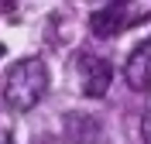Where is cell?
Returning a JSON list of instances; mask_svg holds the SVG:
<instances>
[{
    "label": "cell",
    "mask_w": 151,
    "mask_h": 144,
    "mask_svg": "<svg viewBox=\"0 0 151 144\" xmlns=\"http://www.w3.org/2000/svg\"><path fill=\"white\" fill-rule=\"evenodd\" d=\"M4 52H7V48H4V45H0V55H4Z\"/></svg>",
    "instance_id": "7"
},
{
    "label": "cell",
    "mask_w": 151,
    "mask_h": 144,
    "mask_svg": "<svg viewBox=\"0 0 151 144\" xmlns=\"http://www.w3.org/2000/svg\"><path fill=\"white\" fill-rule=\"evenodd\" d=\"M0 144H14V134H10V130H4V127H0Z\"/></svg>",
    "instance_id": "6"
},
{
    "label": "cell",
    "mask_w": 151,
    "mask_h": 144,
    "mask_svg": "<svg viewBox=\"0 0 151 144\" xmlns=\"http://www.w3.org/2000/svg\"><path fill=\"white\" fill-rule=\"evenodd\" d=\"M48 93V65L45 58L38 55H28L14 62L4 79V103L10 110H17V113H28L41 103V96Z\"/></svg>",
    "instance_id": "1"
},
{
    "label": "cell",
    "mask_w": 151,
    "mask_h": 144,
    "mask_svg": "<svg viewBox=\"0 0 151 144\" xmlns=\"http://www.w3.org/2000/svg\"><path fill=\"white\" fill-rule=\"evenodd\" d=\"M131 24V7L127 4H106V7L93 10V17H89V28H93L96 38H110L117 31H124Z\"/></svg>",
    "instance_id": "4"
},
{
    "label": "cell",
    "mask_w": 151,
    "mask_h": 144,
    "mask_svg": "<svg viewBox=\"0 0 151 144\" xmlns=\"http://www.w3.org/2000/svg\"><path fill=\"white\" fill-rule=\"evenodd\" d=\"M110 79H113V65L100 55H83L79 58V86L89 100H100L106 96L110 89Z\"/></svg>",
    "instance_id": "2"
},
{
    "label": "cell",
    "mask_w": 151,
    "mask_h": 144,
    "mask_svg": "<svg viewBox=\"0 0 151 144\" xmlns=\"http://www.w3.org/2000/svg\"><path fill=\"white\" fill-rule=\"evenodd\" d=\"M141 134H144V141L151 144V110H148V113L141 117Z\"/></svg>",
    "instance_id": "5"
},
{
    "label": "cell",
    "mask_w": 151,
    "mask_h": 144,
    "mask_svg": "<svg viewBox=\"0 0 151 144\" xmlns=\"http://www.w3.org/2000/svg\"><path fill=\"white\" fill-rule=\"evenodd\" d=\"M124 79H127V86L137 89V93L151 89V41H141V45L127 55V62H124Z\"/></svg>",
    "instance_id": "3"
}]
</instances>
